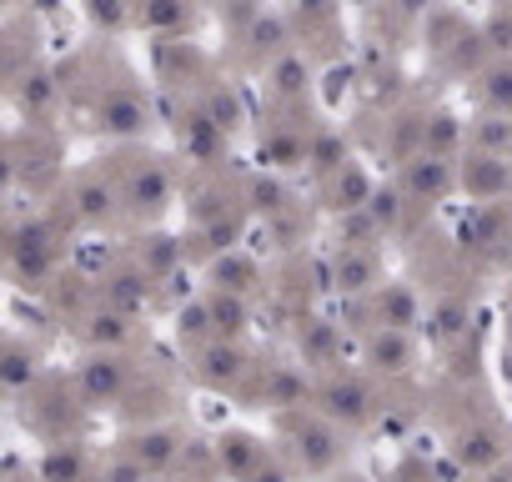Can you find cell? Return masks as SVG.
<instances>
[{"label":"cell","mask_w":512,"mask_h":482,"mask_svg":"<svg viewBox=\"0 0 512 482\" xmlns=\"http://www.w3.org/2000/svg\"><path fill=\"white\" fill-rule=\"evenodd\" d=\"M332 282L342 297H372L382 287V262L377 247H337L332 257Z\"/></svg>","instance_id":"obj_6"},{"label":"cell","mask_w":512,"mask_h":482,"mask_svg":"<svg viewBox=\"0 0 512 482\" xmlns=\"http://www.w3.org/2000/svg\"><path fill=\"white\" fill-rule=\"evenodd\" d=\"M507 337H512V312H507Z\"/></svg>","instance_id":"obj_50"},{"label":"cell","mask_w":512,"mask_h":482,"mask_svg":"<svg viewBox=\"0 0 512 482\" xmlns=\"http://www.w3.org/2000/svg\"><path fill=\"white\" fill-rule=\"evenodd\" d=\"M81 392L86 402H116L126 392V357L121 352H91L81 367Z\"/></svg>","instance_id":"obj_12"},{"label":"cell","mask_w":512,"mask_h":482,"mask_svg":"<svg viewBox=\"0 0 512 482\" xmlns=\"http://www.w3.org/2000/svg\"><path fill=\"white\" fill-rule=\"evenodd\" d=\"M21 101H26V111H41V106L51 101V76L31 71V76H26V86H21Z\"/></svg>","instance_id":"obj_42"},{"label":"cell","mask_w":512,"mask_h":482,"mask_svg":"<svg viewBox=\"0 0 512 482\" xmlns=\"http://www.w3.org/2000/svg\"><path fill=\"white\" fill-rule=\"evenodd\" d=\"M206 307H211V327H216V337H241L246 332V322H251V307H246V297L241 292H221V287H211L206 292Z\"/></svg>","instance_id":"obj_19"},{"label":"cell","mask_w":512,"mask_h":482,"mask_svg":"<svg viewBox=\"0 0 512 482\" xmlns=\"http://www.w3.org/2000/svg\"><path fill=\"white\" fill-rule=\"evenodd\" d=\"M176 332H181V342H211V337H216L206 297H201V302H191V307H181V317H176Z\"/></svg>","instance_id":"obj_36"},{"label":"cell","mask_w":512,"mask_h":482,"mask_svg":"<svg viewBox=\"0 0 512 482\" xmlns=\"http://www.w3.org/2000/svg\"><path fill=\"white\" fill-rule=\"evenodd\" d=\"M246 51L256 56V61H277V56H287L292 46H287V21L282 16H256L251 26H246Z\"/></svg>","instance_id":"obj_22"},{"label":"cell","mask_w":512,"mask_h":482,"mask_svg":"<svg viewBox=\"0 0 512 482\" xmlns=\"http://www.w3.org/2000/svg\"><path fill=\"white\" fill-rule=\"evenodd\" d=\"M151 282H156L151 272H116V277L106 282V307H116V312H126V317L141 312V307L151 302V292H156Z\"/></svg>","instance_id":"obj_21"},{"label":"cell","mask_w":512,"mask_h":482,"mask_svg":"<svg viewBox=\"0 0 512 482\" xmlns=\"http://www.w3.org/2000/svg\"><path fill=\"white\" fill-rule=\"evenodd\" d=\"M96 121H101L106 136H116V141H136V136H146L151 111H146L141 96H131V91H111V96H101Z\"/></svg>","instance_id":"obj_10"},{"label":"cell","mask_w":512,"mask_h":482,"mask_svg":"<svg viewBox=\"0 0 512 482\" xmlns=\"http://www.w3.org/2000/svg\"><path fill=\"white\" fill-rule=\"evenodd\" d=\"M126 452H131V457H141L151 472H161V467L181 452V437H176L171 427H146V432H136V437H131V447H126Z\"/></svg>","instance_id":"obj_25"},{"label":"cell","mask_w":512,"mask_h":482,"mask_svg":"<svg viewBox=\"0 0 512 482\" xmlns=\"http://www.w3.org/2000/svg\"><path fill=\"white\" fill-rule=\"evenodd\" d=\"M262 397H267L272 407H297V402H307V372H297L292 362L272 367V372H267V387H262Z\"/></svg>","instance_id":"obj_28"},{"label":"cell","mask_w":512,"mask_h":482,"mask_svg":"<svg viewBox=\"0 0 512 482\" xmlns=\"http://www.w3.org/2000/svg\"><path fill=\"white\" fill-rule=\"evenodd\" d=\"M307 161H312V171L327 181V176H337V171L352 161V151H347V141H342L337 131H327V126H322V131H312V136H307Z\"/></svg>","instance_id":"obj_24"},{"label":"cell","mask_w":512,"mask_h":482,"mask_svg":"<svg viewBox=\"0 0 512 482\" xmlns=\"http://www.w3.org/2000/svg\"><path fill=\"white\" fill-rule=\"evenodd\" d=\"M507 241H512V226H507Z\"/></svg>","instance_id":"obj_52"},{"label":"cell","mask_w":512,"mask_h":482,"mask_svg":"<svg viewBox=\"0 0 512 482\" xmlns=\"http://www.w3.org/2000/svg\"><path fill=\"white\" fill-rule=\"evenodd\" d=\"M31 382H36V352L21 347V342H6V387L21 392V387H31Z\"/></svg>","instance_id":"obj_37"},{"label":"cell","mask_w":512,"mask_h":482,"mask_svg":"<svg viewBox=\"0 0 512 482\" xmlns=\"http://www.w3.org/2000/svg\"><path fill=\"white\" fill-rule=\"evenodd\" d=\"M372 191H377V181L357 166V161H347L337 176H327V206L342 216V211H357V206H367L372 201Z\"/></svg>","instance_id":"obj_15"},{"label":"cell","mask_w":512,"mask_h":482,"mask_svg":"<svg viewBox=\"0 0 512 482\" xmlns=\"http://www.w3.org/2000/svg\"><path fill=\"white\" fill-rule=\"evenodd\" d=\"M462 317H467V312H462V307H457V302H447V307H442V312H437V332H442V337H457V332H462V327H467V322H462Z\"/></svg>","instance_id":"obj_45"},{"label":"cell","mask_w":512,"mask_h":482,"mask_svg":"<svg viewBox=\"0 0 512 482\" xmlns=\"http://www.w3.org/2000/svg\"><path fill=\"white\" fill-rule=\"evenodd\" d=\"M302 352H307V362H327L332 357V327L327 322H307L302 327Z\"/></svg>","instance_id":"obj_41"},{"label":"cell","mask_w":512,"mask_h":482,"mask_svg":"<svg viewBox=\"0 0 512 482\" xmlns=\"http://www.w3.org/2000/svg\"><path fill=\"white\" fill-rule=\"evenodd\" d=\"M267 81H272V91H277L282 101H297V96H307L312 71H307V61H302L297 51H287V56H277V61L267 66Z\"/></svg>","instance_id":"obj_27"},{"label":"cell","mask_w":512,"mask_h":482,"mask_svg":"<svg viewBox=\"0 0 512 482\" xmlns=\"http://www.w3.org/2000/svg\"><path fill=\"white\" fill-rule=\"evenodd\" d=\"M292 437H297V457H302V467H307V472H327V467H337V462H342V452H347V442H342V432H337V422H332V417L297 422V427H292Z\"/></svg>","instance_id":"obj_7"},{"label":"cell","mask_w":512,"mask_h":482,"mask_svg":"<svg viewBox=\"0 0 512 482\" xmlns=\"http://www.w3.org/2000/svg\"><path fill=\"white\" fill-rule=\"evenodd\" d=\"M367 312H372V322L377 327H417L422 322V302H417V292L407 287V282H382L372 297H367Z\"/></svg>","instance_id":"obj_11"},{"label":"cell","mask_w":512,"mask_h":482,"mask_svg":"<svg viewBox=\"0 0 512 482\" xmlns=\"http://www.w3.org/2000/svg\"><path fill=\"white\" fill-rule=\"evenodd\" d=\"M452 457L467 467V472H482V467H497L502 462V437L492 427H462L452 437Z\"/></svg>","instance_id":"obj_16"},{"label":"cell","mask_w":512,"mask_h":482,"mask_svg":"<svg viewBox=\"0 0 512 482\" xmlns=\"http://www.w3.org/2000/svg\"><path fill=\"white\" fill-rule=\"evenodd\" d=\"M477 31H482V41H487L492 56H512V11H507V6H497Z\"/></svg>","instance_id":"obj_38"},{"label":"cell","mask_w":512,"mask_h":482,"mask_svg":"<svg viewBox=\"0 0 512 482\" xmlns=\"http://www.w3.org/2000/svg\"><path fill=\"white\" fill-rule=\"evenodd\" d=\"M246 482H287V477H282V472H277L272 462H262V467H256V472H251Z\"/></svg>","instance_id":"obj_47"},{"label":"cell","mask_w":512,"mask_h":482,"mask_svg":"<svg viewBox=\"0 0 512 482\" xmlns=\"http://www.w3.org/2000/svg\"><path fill=\"white\" fill-rule=\"evenodd\" d=\"M86 482H106V477H86Z\"/></svg>","instance_id":"obj_51"},{"label":"cell","mask_w":512,"mask_h":482,"mask_svg":"<svg viewBox=\"0 0 512 482\" xmlns=\"http://www.w3.org/2000/svg\"><path fill=\"white\" fill-rule=\"evenodd\" d=\"M422 151L457 161V156L467 151V121L452 116V111H427V116H422Z\"/></svg>","instance_id":"obj_13"},{"label":"cell","mask_w":512,"mask_h":482,"mask_svg":"<svg viewBox=\"0 0 512 482\" xmlns=\"http://www.w3.org/2000/svg\"><path fill=\"white\" fill-rule=\"evenodd\" d=\"M472 81H477V101H482V111H502V116H512V56H492Z\"/></svg>","instance_id":"obj_17"},{"label":"cell","mask_w":512,"mask_h":482,"mask_svg":"<svg viewBox=\"0 0 512 482\" xmlns=\"http://www.w3.org/2000/svg\"><path fill=\"white\" fill-rule=\"evenodd\" d=\"M191 367H196V377H201L206 387L221 392V387H236L251 362H246V352H241L231 337H211V342L196 347V362H191Z\"/></svg>","instance_id":"obj_9"},{"label":"cell","mask_w":512,"mask_h":482,"mask_svg":"<svg viewBox=\"0 0 512 482\" xmlns=\"http://www.w3.org/2000/svg\"><path fill=\"white\" fill-rule=\"evenodd\" d=\"M251 201L267 206V211H277V206H282V186H277V181H251Z\"/></svg>","instance_id":"obj_44"},{"label":"cell","mask_w":512,"mask_h":482,"mask_svg":"<svg viewBox=\"0 0 512 482\" xmlns=\"http://www.w3.org/2000/svg\"><path fill=\"white\" fill-rule=\"evenodd\" d=\"M106 482H151L156 472L141 462V457H131V452H121L116 462H106V472H101Z\"/></svg>","instance_id":"obj_40"},{"label":"cell","mask_w":512,"mask_h":482,"mask_svg":"<svg viewBox=\"0 0 512 482\" xmlns=\"http://www.w3.org/2000/svg\"><path fill=\"white\" fill-rule=\"evenodd\" d=\"M392 11H397L402 21H427V16L437 11V0H392Z\"/></svg>","instance_id":"obj_43"},{"label":"cell","mask_w":512,"mask_h":482,"mask_svg":"<svg viewBox=\"0 0 512 482\" xmlns=\"http://www.w3.org/2000/svg\"><path fill=\"white\" fill-rule=\"evenodd\" d=\"M422 31H427V51H432V56L442 61V56H447V51H452V46L462 41V31H467V26H462V21H457L452 11H432V16L422 21Z\"/></svg>","instance_id":"obj_31"},{"label":"cell","mask_w":512,"mask_h":482,"mask_svg":"<svg viewBox=\"0 0 512 482\" xmlns=\"http://www.w3.org/2000/svg\"><path fill=\"white\" fill-rule=\"evenodd\" d=\"M467 151L507 156V161H512V116H502V111H477V116L467 121Z\"/></svg>","instance_id":"obj_14"},{"label":"cell","mask_w":512,"mask_h":482,"mask_svg":"<svg viewBox=\"0 0 512 482\" xmlns=\"http://www.w3.org/2000/svg\"><path fill=\"white\" fill-rule=\"evenodd\" d=\"M292 6H297L302 16H312V21H317V16H332L337 0H292Z\"/></svg>","instance_id":"obj_46"},{"label":"cell","mask_w":512,"mask_h":482,"mask_svg":"<svg viewBox=\"0 0 512 482\" xmlns=\"http://www.w3.org/2000/svg\"><path fill=\"white\" fill-rule=\"evenodd\" d=\"M317 407H322V417H332V422L347 427V432H357V427H367V422L377 417L372 387H367L362 377H347V372H337V377H327V382L317 387Z\"/></svg>","instance_id":"obj_3"},{"label":"cell","mask_w":512,"mask_h":482,"mask_svg":"<svg viewBox=\"0 0 512 482\" xmlns=\"http://www.w3.org/2000/svg\"><path fill=\"white\" fill-rule=\"evenodd\" d=\"M71 211H76V221H86V226H106V221L121 211V186L106 181L101 171H86V176L71 181Z\"/></svg>","instance_id":"obj_8"},{"label":"cell","mask_w":512,"mask_h":482,"mask_svg":"<svg viewBox=\"0 0 512 482\" xmlns=\"http://www.w3.org/2000/svg\"><path fill=\"white\" fill-rule=\"evenodd\" d=\"M362 362L382 377H402L417 362V342L407 327H367L362 332Z\"/></svg>","instance_id":"obj_5"},{"label":"cell","mask_w":512,"mask_h":482,"mask_svg":"<svg viewBox=\"0 0 512 482\" xmlns=\"http://www.w3.org/2000/svg\"><path fill=\"white\" fill-rule=\"evenodd\" d=\"M126 337H131V317H126V312L101 307V312H91V317H86V342H91L96 352H121V347H126Z\"/></svg>","instance_id":"obj_23"},{"label":"cell","mask_w":512,"mask_h":482,"mask_svg":"<svg viewBox=\"0 0 512 482\" xmlns=\"http://www.w3.org/2000/svg\"><path fill=\"white\" fill-rule=\"evenodd\" d=\"M397 186L407 191V201H417V206H437V201H447V196L462 186V176H457V161H452V156L417 151L412 161H402Z\"/></svg>","instance_id":"obj_1"},{"label":"cell","mask_w":512,"mask_h":482,"mask_svg":"<svg viewBox=\"0 0 512 482\" xmlns=\"http://www.w3.org/2000/svg\"><path fill=\"white\" fill-rule=\"evenodd\" d=\"M41 482H86V457L76 447H51L36 467Z\"/></svg>","instance_id":"obj_29"},{"label":"cell","mask_w":512,"mask_h":482,"mask_svg":"<svg viewBox=\"0 0 512 482\" xmlns=\"http://www.w3.org/2000/svg\"><path fill=\"white\" fill-rule=\"evenodd\" d=\"M136 21L156 36H176L191 26V0H136Z\"/></svg>","instance_id":"obj_18"},{"label":"cell","mask_w":512,"mask_h":482,"mask_svg":"<svg viewBox=\"0 0 512 482\" xmlns=\"http://www.w3.org/2000/svg\"><path fill=\"white\" fill-rule=\"evenodd\" d=\"M11 482H41V477H11Z\"/></svg>","instance_id":"obj_49"},{"label":"cell","mask_w":512,"mask_h":482,"mask_svg":"<svg viewBox=\"0 0 512 482\" xmlns=\"http://www.w3.org/2000/svg\"><path fill=\"white\" fill-rule=\"evenodd\" d=\"M402 206H407V191H402V186H377L372 201H367V211L377 216L382 231H397V226H402Z\"/></svg>","instance_id":"obj_34"},{"label":"cell","mask_w":512,"mask_h":482,"mask_svg":"<svg viewBox=\"0 0 512 482\" xmlns=\"http://www.w3.org/2000/svg\"><path fill=\"white\" fill-rule=\"evenodd\" d=\"M221 467H231L236 477H251L256 467H262V447H256V437L226 432V437H221Z\"/></svg>","instance_id":"obj_30"},{"label":"cell","mask_w":512,"mask_h":482,"mask_svg":"<svg viewBox=\"0 0 512 482\" xmlns=\"http://www.w3.org/2000/svg\"><path fill=\"white\" fill-rule=\"evenodd\" d=\"M236 236H241V221H236V216H216V221L201 226V241H206L211 252H231Z\"/></svg>","instance_id":"obj_39"},{"label":"cell","mask_w":512,"mask_h":482,"mask_svg":"<svg viewBox=\"0 0 512 482\" xmlns=\"http://www.w3.org/2000/svg\"><path fill=\"white\" fill-rule=\"evenodd\" d=\"M256 282H262V267H256L251 257H241V252H221L216 267H211V287H221V292H241V297H251Z\"/></svg>","instance_id":"obj_20"},{"label":"cell","mask_w":512,"mask_h":482,"mask_svg":"<svg viewBox=\"0 0 512 482\" xmlns=\"http://www.w3.org/2000/svg\"><path fill=\"white\" fill-rule=\"evenodd\" d=\"M86 16L96 31H126L131 26V0H86Z\"/></svg>","instance_id":"obj_35"},{"label":"cell","mask_w":512,"mask_h":482,"mask_svg":"<svg viewBox=\"0 0 512 482\" xmlns=\"http://www.w3.org/2000/svg\"><path fill=\"white\" fill-rule=\"evenodd\" d=\"M121 206L136 221H156L171 206V171L156 156H141L126 176H121Z\"/></svg>","instance_id":"obj_2"},{"label":"cell","mask_w":512,"mask_h":482,"mask_svg":"<svg viewBox=\"0 0 512 482\" xmlns=\"http://www.w3.org/2000/svg\"><path fill=\"white\" fill-rule=\"evenodd\" d=\"M136 262H141V272H151V277H171L176 262H181V241L166 236V231H151V236H141Z\"/></svg>","instance_id":"obj_26"},{"label":"cell","mask_w":512,"mask_h":482,"mask_svg":"<svg viewBox=\"0 0 512 482\" xmlns=\"http://www.w3.org/2000/svg\"><path fill=\"white\" fill-rule=\"evenodd\" d=\"M377 241H382V226L367 206L342 211V247H377Z\"/></svg>","instance_id":"obj_33"},{"label":"cell","mask_w":512,"mask_h":482,"mask_svg":"<svg viewBox=\"0 0 512 482\" xmlns=\"http://www.w3.org/2000/svg\"><path fill=\"white\" fill-rule=\"evenodd\" d=\"M457 176L467 201L487 206V201H512V161L507 156H482V151H462L457 156Z\"/></svg>","instance_id":"obj_4"},{"label":"cell","mask_w":512,"mask_h":482,"mask_svg":"<svg viewBox=\"0 0 512 482\" xmlns=\"http://www.w3.org/2000/svg\"><path fill=\"white\" fill-rule=\"evenodd\" d=\"M201 111L211 116V126H216L221 136L241 126V101H236V91H231V86H211V91H206V101H201Z\"/></svg>","instance_id":"obj_32"},{"label":"cell","mask_w":512,"mask_h":482,"mask_svg":"<svg viewBox=\"0 0 512 482\" xmlns=\"http://www.w3.org/2000/svg\"><path fill=\"white\" fill-rule=\"evenodd\" d=\"M487 482H512V467H502V462H497V467H487Z\"/></svg>","instance_id":"obj_48"}]
</instances>
